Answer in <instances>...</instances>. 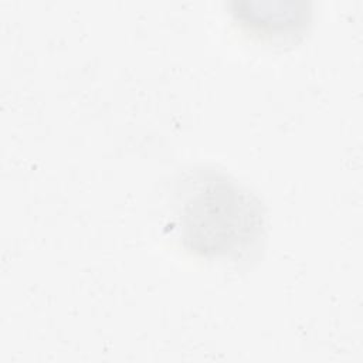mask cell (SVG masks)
Returning a JSON list of instances; mask_svg holds the SVG:
<instances>
[{
    "instance_id": "cell-1",
    "label": "cell",
    "mask_w": 363,
    "mask_h": 363,
    "mask_svg": "<svg viewBox=\"0 0 363 363\" xmlns=\"http://www.w3.org/2000/svg\"><path fill=\"white\" fill-rule=\"evenodd\" d=\"M179 230L199 255H231L247 250L261 234L262 214L257 199L224 174H201L180 204Z\"/></svg>"
}]
</instances>
